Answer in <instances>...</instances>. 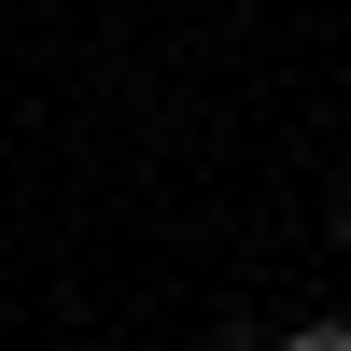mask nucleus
Listing matches in <instances>:
<instances>
[{
    "mask_svg": "<svg viewBox=\"0 0 351 351\" xmlns=\"http://www.w3.org/2000/svg\"><path fill=\"white\" fill-rule=\"evenodd\" d=\"M281 351H351V324H281Z\"/></svg>",
    "mask_w": 351,
    "mask_h": 351,
    "instance_id": "obj_1",
    "label": "nucleus"
}]
</instances>
